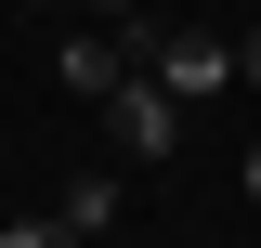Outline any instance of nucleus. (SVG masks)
Returning a JSON list of instances; mask_svg holds the SVG:
<instances>
[{"instance_id":"nucleus-1","label":"nucleus","mask_w":261,"mask_h":248,"mask_svg":"<svg viewBox=\"0 0 261 248\" xmlns=\"http://www.w3.org/2000/svg\"><path fill=\"white\" fill-rule=\"evenodd\" d=\"M144 79H157L170 105H196V92H235V39H222V27H170Z\"/></svg>"},{"instance_id":"nucleus-2","label":"nucleus","mask_w":261,"mask_h":248,"mask_svg":"<svg viewBox=\"0 0 261 248\" xmlns=\"http://www.w3.org/2000/svg\"><path fill=\"white\" fill-rule=\"evenodd\" d=\"M105 131H118V157H170L183 144V105H170L157 79H118V92H105Z\"/></svg>"},{"instance_id":"nucleus-3","label":"nucleus","mask_w":261,"mask_h":248,"mask_svg":"<svg viewBox=\"0 0 261 248\" xmlns=\"http://www.w3.org/2000/svg\"><path fill=\"white\" fill-rule=\"evenodd\" d=\"M53 79H65L79 105H105V92L130 79V65H118V39H65V53H53Z\"/></svg>"},{"instance_id":"nucleus-4","label":"nucleus","mask_w":261,"mask_h":248,"mask_svg":"<svg viewBox=\"0 0 261 248\" xmlns=\"http://www.w3.org/2000/svg\"><path fill=\"white\" fill-rule=\"evenodd\" d=\"M53 222H65V235H105V222H118V183H65Z\"/></svg>"},{"instance_id":"nucleus-5","label":"nucleus","mask_w":261,"mask_h":248,"mask_svg":"<svg viewBox=\"0 0 261 248\" xmlns=\"http://www.w3.org/2000/svg\"><path fill=\"white\" fill-rule=\"evenodd\" d=\"M0 248H79L65 222H0Z\"/></svg>"},{"instance_id":"nucleus-6","label":"nucleus","mask_w":261,"mask_h":248,"mask_svg":"<svg viewBox=\"0 0 261 248\" xmlns=\"http://www.w3.org/2000/svg\"><path fill=\"white\" fill-rule=\"evenodd\" d=\"M235 92H261V27H248V39H235Z\"/></svg>"},{"instance_id":"nucleus-7","label":"nucleus","mask_w":261,"mask_h":248,"mask_svg":"<svg viewBox=\"0 0 261 248\" xmlns=\"http://www.w3.org/2000/svg\"><path fill=\"white\" fill-rule=\"evenodd\" d=\"M235 183H248V209H261V144H248V170H235Z\"/></svg>"},{"instance_id":"nucleus-8","label":"nucleus","mask_w":261,"mask_h":248,"mask_svg":"<svg viewBox=\"0 0 261 248\" xmlns=\"http://www.w3.org/2000/svg\"><path fill=\"white\" fill-rule=\"evenodd\" d=\"M92 13H130V0H92Z\"/></svg>"}]
</instances>
